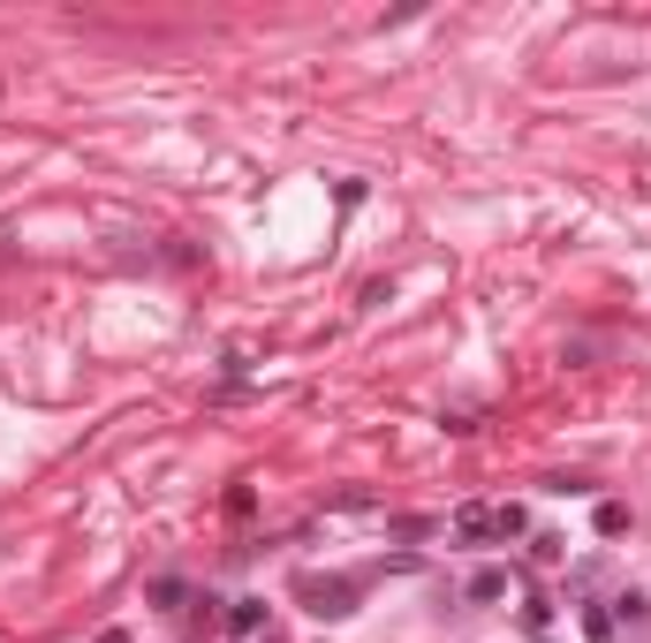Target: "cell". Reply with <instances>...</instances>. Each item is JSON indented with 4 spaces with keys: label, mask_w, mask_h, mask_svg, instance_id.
I'll return each instance as SVG.
<instances>
[{
    "label": "cell",
    "mask_w": 651,
    "mask_h": 643,
    "mask_svg": "<svg viewBox=\"0 0 651 643\" xmlns=\"http://www.w3.org/2000/svg\"><path fill=\"white\" fill-rule=\"evenodd\" d=\"M447 530H455V545H485V538H522L530 530V514L508 500V508H485V500H462V508L447 514Z\"/></svg>",
    "instance_id": "6da1fadb"
},
{
    "label": "cell",
    "mask_w": 651,
    "mask_h": 643,
    "mask_svg": "<svg viewBox=\"0 0 651 643\" xmlns=\"http://www.w3.org/2000/svg\"><path fill=\"white\" fill-rule=\"evenodd\" d=\"M296 599H304L318 621H348L356 599H364V583H356V575H296Z\"/></svg>",
    "instance_id": "7a4b0ae2"
},
{
    "label": "cell",
    "mask_w": 651,
    "mask_h": 643,
    "mask_svg": "<svg viewBox=\"0 0 651 643\" xmlns=\"http://www.w3.org/2000/svg\"><path fill=\"white\" fill-rule=\"evenodd\" d=\"M220 629L243 643V636H265V599H227L220 605Z\"/></svg>",
    "instance_id": "3957f363"
},
{
    "label": "cell",
    "mask_w": 651,
    "mask_h": 643,
    "mask_svg": "<svg viewBox=\"0 0 651 643\" xmlns=\"http://www.w3.org/2000/svg\"><path fill=\"white\" fill-rule=\"evenodd\" d=\"M462 599H470V605H492V599H508V568H478Z\"/></svg>",
    "instance_id": "277c9868"
},
{
    "label": "cell",
    "mask_w": 651,
    "mask_h": 643,
    "mask_svg": "<svg viewBox=\"0 0 651 643\" xmlns=\"http://www.w3.org/2000/svg\"><path fill=\"white\" fill-rule=\"evenodd\" d=\"M613 621H621V629H651V599L644 591H621V599H613Z\"/></svg>",
    "instance_id": "5b68a950"
},
{
    "label": "cell",
    "mask_w": 651,
    "mask_h": 643,
    "mask_svg": "<svg viewBox=\"0 0 651 643\" xmlns=\"http://www.w3.org/2000/svg\"><path fill=\"white\" fill-rule=\"evenodd\" d=\"M583 629H591V643H613V613L607 605H583Z\"/></svg>",
    "instance_id": "8992f818"
},
{
    "label": "cell",
    "mask_w": 651,
    "mask_h": 643,
    "mask_svg": "<svg viewBox=\"0 0 651 643\" xmlns=\"http://www.w3.org/2000/svg\"><path fill=\"white\" fill-rule=\"evenodd\" d=\"M152 599H160V613H182V599H190V591H182L174 575H160V583H152Z\"/></svg>",
    "instance_id": "52a82bcc"
},
{
    "label": "cell",
    "mask_w": 651,
    "mask_h": 643,
    "mask_svg": "<svg viewBox=\"0 0 651 643\" xmlns=\"http://www.w3.org/2000/svg\"><path fill=\"white\" fill-rule=\"evenodd\" d=\"M599 530H607V538H621V530H629V508H613V500H607V508H599Z\"/></svg>",
    "instance_id": "ba28073f"
},
{
    "label": "cell",
    "mask_w": 651,
    "mask_h": 643,
    "mask_svg": "<svg viewBox=\"0 0 651 643\" xmlns=\"http://www.w3.org/2000/svg\"><path fill=\"white\" fill-rule=\"evenodd\" d=\"M91 643H130V629H99V636H91Z\"/></svg>",
    "instance_id": "9c48e42d"
}]
</instances>
